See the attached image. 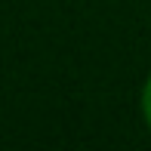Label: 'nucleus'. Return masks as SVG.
I'll return each mask as SVG.
<instances>
[{
	"mask_svg": "<svg viewBox=\"0 0 151 151\" xmlns=\"http://www.w3.org/2000/svg\"><path fill=\"white\" fill-rule=\"evenodd\" d=\"M142 111H145V120H148V127H151V77H148L145 90H142Z\"/></svg>",
	"mask_w": 151,
	"mask_h": 151,
	"instance_id": "f257e3e1",
	"label": "nucleus"
}]
</instances>
